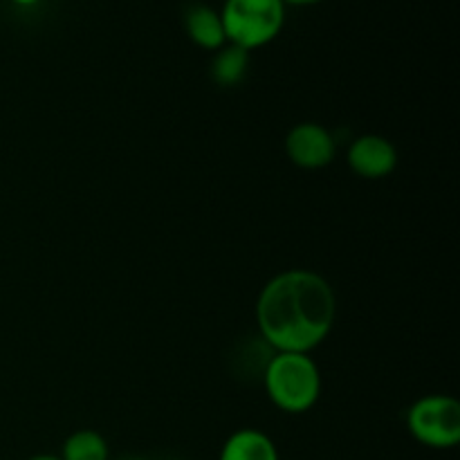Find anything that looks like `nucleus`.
I'll return each mask as SVG.
<instances>
[{
  "mask_svg": "<svg viewBox=\"0 0 460 460\" xmlns=\"http://www.w3.org/2000/svg\"><path fill=\"white\" fill-rule=\"evenodd\" d=\"M335 314L331 283L308 270H290L274 277L256 304L261 335L277 353L313 350L328 337Z\"/></svg>",
  "mask_w": 460,
  "mask_h": 460,
  "instance_id": "obj_1",
  "label": "nucleus"
},
{
  "mask_svg": "<svg viewBox=\"0 0 460 460\" xmlns=\"http://www.w3.org/2000/svg\"><path fill=\"white\" fill-rule=\"evenodd\" d=\"M265 389L279 409L304 413L322 394V376L308 353H277L263 371Z\"/></svg>",
  "mask_w": 460,
  "mask_h": 460,
  "instance_id": "obj_2",
  "label": "nucleus"
},
{
  "mask_svg": "<svg viewBox=\"0 0 460 460\" xmlns=\"http://www.w3.org/2000/svg\"><path fill=\"white\" fill-rule=\"evenodd\" d=\"M225 39L243 49H254L277 39L286 21L283 0H225L220 12Z\"/></svg>",
  "mask_w": 460,
  "mask_h": 460,
  "instance_id": "obj_3",
  "label": "nucleus"
},
{
  "mask_svg": "<svg viewBox=\"0 0 460 460\" xmlns=\"http://www.w3.org/2000/svg\"><path fill=\"white\" fill-rule=\"evenodd\" d=\"M407 425L425 447L452 449L460 443V404L449 395H429L409 409Z\"/></svg>",
  "mask_w": 460,
  "mask_h": 460,
  "instance_id": "obj_4",
  "label": "nucleus"
},
{
  "mask_svg": "<svg viewBox=\"0 0 460 460\" xmlns=\"http://www.w3.org/2000/svg\"><path fill=\"white\" fill-rule=\"evenodd\" d=\"M286 151L301 169H323L335 157V139L323 126L305 121L288 133Z\"/></svg>",
  "mask_w": 460,
  "mask_h": 460,
  "instance_id": "obj_5",
  "label": "nucleus"
},
{
  "mask_svg": "<svg viewBox=\"0 0 460 460\" xmlns=\"http://www.w3.org/2000/svg\"><path fill=\"white\" fill-rule=\"evenodd\" d=\"M349 164L358 175L368 180L386 178L398 164L395 146L380 135H362L349 148Z\"/></svg>",
  "mask_w": 460,
  "mask_h": 460,
  "instance_id": "obj_6",
  "label": "nucleus"
},
{
  "mask_svg": "<svg viewBox=\"0 0 460 460\" xmlns=\"http://www.w3.org/2000/svg\"><path fill=\"white\" fill-rule=\"evenodd\" d=\"M218 460H281L270 436L256 429H241L227 438Z\"/></svg>",
  "mask_w": 460,
  "mask_h": 460,
  "instance_id": "obj_7",
  "label": "nucleus"
},
{
  "mask_svg": "<svg viewBox=\"0 0 460 460\" xmlns=\"http://www.w3.org/2000/svg\"><path fill=\"white\" fill-rule=\"evenodd\" d=\"M184 25H187V34L191 36L193 43L205 49H220L227 40L220 13L207 4H193L187 12Z\"/></svg>",
  "mask_w": 460,
  "mask_h": 460,
  "instance_id": "obj_8",
  "label": "nucleus"
},
{
  "mask_svg": "<svg viewBox=\"0 0 460 460\" xmlns=\"http://www.w3.org/2000/svg\"><path fill=\"white\" fill-rule=\"evenodd\" d=\"M247 66H250V52L229 43L227 48H220L211 63V76L220 85H234L245 76Z\"/></svg>",
  "mask_w": 460,
  "mask_h": 460,
  "instance_id": "obj_9",
  "label": "nucleus"
},
{
  "mask_svg": "<svg viewBox=\"0 0 460 460\" xmlns=\"http://www.w3.org/2000/svg\"><path fill=\"white\" fill-rule=\"evenodd\" d=\"M61 460H108V443L93 429H79L63 443Z\"/></svg>",
  "mask_w": 460,
  "mask_h": 460,
  "instance_id": "obj_10",
  "label": "nucleus"
},
{
  "mask_svg": "<svg viewBox=\"0 0 460 460\" xmlns=\"http://www.w3.org/2000/svg\"><path fill=\"white\" fill-rule=\"evenodd\" d=\"M283 3H290V4H314L319 0H283Z\"/></svg>",
  "mask_w": 460,
  "mask_h": 460,
  "instance_id": "obj_11",
  "label": "nucleus"
},
{
  "mask_svg": "<svg viewBox=\"0 0 460 460\" xmlns=\"http://www.w3.org/2000/svg\"><path fill=\"white\" fill-rule=\"evenodd\" d=\"M30 460H61V456H48V454H40V456H34Z\"/></svg>",
  "mask_w": 460,
  "mask_h": 460,
  "instance_id": "obj_12",
  "label": "nucleus"
},
{
  "mask_svg": "<svg viewBox=\"0 0 460 460\" xmlns=\"http://www.w3.org/2000/svg\"><path fill=\"white\" fill-rule=\"evenodd\" d=\"M13 3H18V4H31V3H36V0H13Z\"/></svg>",
  "mask_w": 460,
  "mask_h": 460,
  "instance_id": "obj_13",
  "label": "nucleus"
},
{
  "mask_svg": "<svg viewBox=\"0 0 460 460\" xmlns=\"http://www.w3.org/2000/svg\"><path fill=\"white\" fill-rule=\"evenodd\" d=\"M124 460H144V458H137V456H133V458H124Z\"/></svg>",
  "mask_w": 460,
  "mask_h": 460,
  "instance_id": "obj_14",
  "label": "nucleus"
}]
</instances>
